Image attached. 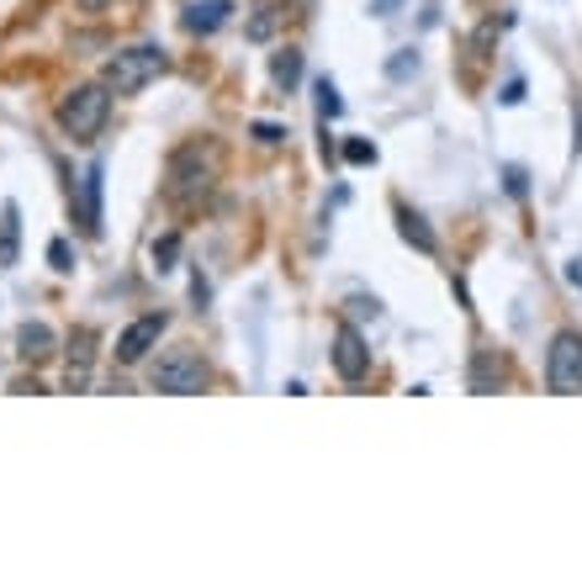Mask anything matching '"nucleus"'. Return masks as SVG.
<instances>
[{
	"instance_id": "20e7f679",
	"label": "nucleus",
	"mask_w": 582,
	"mask_h": 582,
	"mask_svg": "<svg viewBox=\"0 0 582 582\" xmlns=\"http://www.w3.org/2000/svg\"><path fill=\"white\" fill-rule=\"evenodd\" d=\"M212 381L207 360L197 355V350H169V355H160V366H154V392H169V397H191V392H202Z\"/></svg>"
},
{
	"instance_id": "dca6fc26",
	"label": "nucleus",
	"mask_w": 582,
	"mask_h": 582,
	"mask_svg": "<svg viewBox=\"0 0 582 582\" xmlns=\"http://www.w3.org/2000/svg\"><path fill=\"white\" fill-rule=\"evenodd\" d=\"M276 22H281V11H276L270 0H260V5H254V16H250V27H244V38H250V42H270Z\"/></svg>"
},
{
	"instance_id": "4468645a",
	"label": "nucleus",
	"mask_w": 582,
	"mask_h": 582,
	"mask_svg": "<svg viewBox=\"0 0 582 582\" xmlns=\"http://www.w3.org/2000/svg\"><path fill=\"white\" fill-rule=\"evenodd\" d=\"M90 344H96V333L80 329L75 333V344H69V392H80L85 381H90Z\"/></svg>"
},
{
	"instance_id": "9b49d317",
	"label": "nucleus",
	"mask_w": 582,
	"mask_h": 582,
	"mask_svg": "<svg viewBox=\"0 0 582 582\" xmlns=\"http://www.w3.org/2000/svg\"><path fill=\"white\" fill-rule=\"evenodd\" d=\"M397 233H403V244H414L418 254H440V239H434V228L418 217L414 207H403L397 202Z\"/></svg>"
},
{
	"instance_id": "6ab92c4d",
	"label": "nucleus",
	"mask_w": 582,
	"mask_h": 582,
	"mask_svg": "<svg viewBox=\"0 0 582 582\" xmlns=\"http://www.w3.org/2000/svg\"><path fill=\"white\" fill-rule=\"evenodd\" d=\"M387 75H392V80H408V75H418V53H414V48H397V53L387 59Z\"/></svg>"
},
{
	"instance_id": "a211bd4d",
	"label": "nucleus",
	"mask_w": 582,
	"mask_h": 582,
	"mask_svg": "<svg viewBox=\"0 0 582 582\" xmlns=\"http://www.w3.org/2000/svg\"><path fill=\"white\" fill-rule=\"evenodd\" d=\"M175 260H180V233L154 239V270H160V276H169V270H175Z\"/></svg>"
},
{
	"instance_id": "423d86ee",
	"label": "nucleus",
	"mask_w": 582,
	"mask_h": 582,
	"mask_svg": "<svg viewBox=\"0 0 582 582\" xmlns=\"http://www.w3.org/2000/svg\"><path fill=\"white\" fill-rule=\"evenodd\" d=\"M165 329H169V313H143V318H132V324L117 333V366L149 360V350L160 344V333Z\"/></svg>"
},
{
	"instance_id": "4be33fe9",
	"label": "nucleus",
	"mask_w": 582,
	"mask_h": 582,
	"mask_svg": "<svg viewBox=\"0 0 582 582\" xmlns=\"http://www.w3.org/2000/svg\"><path fill=\"white\" fill-rule=\"evenodd\" d=\"M254 138H260L265 149H276V143H281L287 132H281V127H276V123H254Z\"/></svg>"
},
{
	"instance_id": "2eb2a0df",
	"label": "nucleus",
	"mask_w": 582,
	"mask_h": 582,
	"mask_svg": "<svg viewBox=\"0 0 582 582\" xmlns=\"http://www.w3.org/2000/svg\"><path fill=\"white\" fill-rule=\"evenodd\" d=\"M466 381H471V392H498L503 366L488 355V350H477V355H471V376H466Z\"/></svg>"
},
{
	"instance_id": "f257e3e1",
	"label": "nucleus",
	"mask_w": 582,
	"mask_h": 582,
	"mask_svg": "<svg viewBox=\"0 0 582 582\" xmlns=\"http://www.w3.org/2000/svg\"><path fill=\"white\" fill-rule=\"evenodd\" d=\"M165 69H169L165 48H160V42H138V48H123V53H112V59H106L101 85H106L112 96H138L143 85H154Z\"/></svg>"
},
{
	"instance_id": "5701e85b",
	"label": "nucleus",
	"mask_w": 582,
	"mask_h": 582,
	"mask_svg": "<svg viewBox=\"0 0 582 582\" xmlns=\"http://www.w3.org/2000/svg\"><path fill=\"white\" fill-rule=\"evenodd\" d=\"M498 101H503V106H519V101H524V80H508Z\"/></svg>"
},
{
	"instance_id": "f03ea898",
	"label": "nucleus",
	"mask_w": 582,
	"mask_h": 582,
	"mask_svg": "<svg viewBox=\"0 0 582 582\" xmlns=\"http://www.w3.org/2000/svg\"><path fill=\"white\" fill-rule=\"evenodd\" d=\"M212 180H217V154H212V149L186 143V149H175V154H169L165 197L175 202V207H197V202L212 191Z\"/></svg>"
},
{
	"instance_id": "f3484780",
	"label": "nucleus",
	"mask_w": 582,
	"mask_h": 582,
	"mask_svg": "<svg viewBox=\"0 0 582 582\" xmlns=\"http://www.w3.org/2000/svg\"><path fill=\"white\" fill-rule=\"evenodd\" d=\"M313 96H318V117H324V123H329V117H339V112H344V101H339V85H333L329 75H324V80L313 85Z\"/></svg>"
},
{
	"instance_id": "7ed1b4c3",
	"label": "nucleus",
	"mask_w": 582,
	"mask_h": 582,
	"mask_svg": "<svg viewBox=\"0 0 582 582\" xmlns=\"http://www.w3.org/2000/svg\"><path fill=\"white\" fill-rule=\"evenodd\" d=\"M112 117V90L106 85H75L64 101H59V127L75 138V143H90Z\"/></svg>"
},
{
	"instance_id": "a878e982",
	"label": "nucleus",
	"mask_w": 582,
	"mask_h": 582,
	"mask_svg": "<svg viewBox=\"0 0 582 582\" xmlns=\"http://www.w3.org/2000/svg\"><path fill=\"white\" fill-rule=\"evenodd\" d=\"M80 11H106V0H80Z\"/></svg>"
},
{
	"instance_id": "39448f33",
	"label": "nucleus",
	"mask_w": 582,
	"mask_h": 582,
	"mask_svg": "<svg viewBox=\"0 0 582 582\" xmlns=\"http://www.w3.org/2000/svg\"><path fill=\"white\" fill-rule=\"evenodd\" d=\"M545 387L556 397H572L582 392V333L578 329H561L545 350Z\"/></svg>"
},
{
	"instance_id": "393cba45",
	"label": "nucleus",
	"mask_w": 582,
	"mask_h": 582,
	"mask_svg": "<svg viewBox=\"0 0 582 582\" xmlns=\"http://www.w3.org/2000/svg\"><path fill=\"white\" fill-rule=\"evenodd\" d=\"M371 11L376 16H392V11H397V0H371Z\"/></svg>"
},
{
	"instance_id": "412c9836",
	"label": "nucleus",
	"mask_w": 582,
	"mask_h": 582,
	"mask_svg": "<svg viewBox=\"0 0 582 582\" xmlns=\"http://www.w3.org/2000/svg\"><path fill=\"white\" fill-rule=\"evenodd\" d=\"M48 265H53L59 276H69V270H75V254H69L64 239H53V244H48Z\"/></svg>"
},
{
	"instance_id": "0eeeda50",
	"label": "nucleus",
	"mask_w": 582,
	"mask_h": 582,
	"mask_svg": "<svg viewBox=\"0 0 582 582\" xmlns=\"http://www.w3.org/2000/svg\"><path fill=\"white\" fill-rule=\"evenodd\" d=\"M333 371L344 376V381H366L371 376V350H366V339H360V329L355 324H339L333 329Z\"/></svg>"
},
{
	"instance_id": "1a4fd4ad",
	"label": "nucleus",
	"mask_w": 582,
	"mask_h": 582,
	"mask_svg": "<svg viewBox=\"0 0 582 582\" xmlns=\"http://www.w3.org/2000/svg\"><path fill=\"white\" fill-rule=\"evenodd\" d=\"M228 22H233V0H191L186 16H180V27H186L191 38H212V33L228 27Z\"/></svg>"
},
{
	"instance_id": "6e6552de",
	"label": "nucleus",
	"mask_w": 582,
	"mask_h": 582,
	"mask_svg": "<svg viewBox=\"0 0 582 582\" xmlns=\"http://www.w3.org/2000/svg\"><path fill=\"white\" fill-rule=\"evenodd\" d=\"M101 186H106V169L90 165L75 186V223H80L85 239H101Z\"/></svg>"
},
{
	"instance_id": "aec40b11",
	"label": "nucleus",
	"mask_w": 582,
	"mask_h": 582,
	"mask_svg": "<svg viewBox=\"0 0 582 582\" xmlns=\"http://www.w3.org/2000/svg\"><path fill=\"white\" fill-rule=\"evenodd\" d=\"M344 160H350V165H376V143H366V138H350V143H344Z\"/></svg>"
},
{
	"instance_id": "b1692460",
	"label": "nucleus",
	"mask_w": 582,
	"mask_h": 582,
	"mask_svg": "<svg viewBox=\"0 0 582 582\" xmlns=\"http://www.w3.org/2000/svg\"><path fill=\"white\" fill-rule=\"evenodd\" d=\"M567 281H572V287L582 291V254H578V260H572V265H567Z\"/></svg>"
},
{
	"instance_id": "f8f14e48",
	"label": "nucleus",
	"mask_w": 582,
	"mask_h": 582,
	"mask_svg": "<svg viewBox=\"0 0 582 582\" xmlns=\"http://www.w3.org/2000/svg\"><path fill=\"white\" fill-rule=\"evenodd\" d=\"M16 254H22V207L0 202V265H16Z\"/></svg>"
},
{
	"instance_id": "ddd939ff",
	"label": "nucleus",
	"mask_w": 582,
	"mask_h": 582,
	"mask_svg": "<svg viewBox=\"0 0 582 582\" xmlns=\"http://www.w3.org/2000/svg\"><path fill=\"white\" fill-rule=\"evenodd\" d=\"M270 85L287 90V96L302 85V53H296V48H276V53H270Z\"/></svg>"
},
{
	"instance_id": "9d476101",
	"label": "nucleus",
	"mask_w": 582,
	"mask_h": 582,
	"mask_svg": "<svg viewBox=\"0 0 582 582\" xmlns=\"http://www.w3.org/2000/svg\"><path fill=\"white\" fill-rule=\"evenodd\" d=\"M53 350H59V333L48 329V324H22V329H16V355H22V360L38 366V360H48Z\"/></svg>"
}]
</instances>
